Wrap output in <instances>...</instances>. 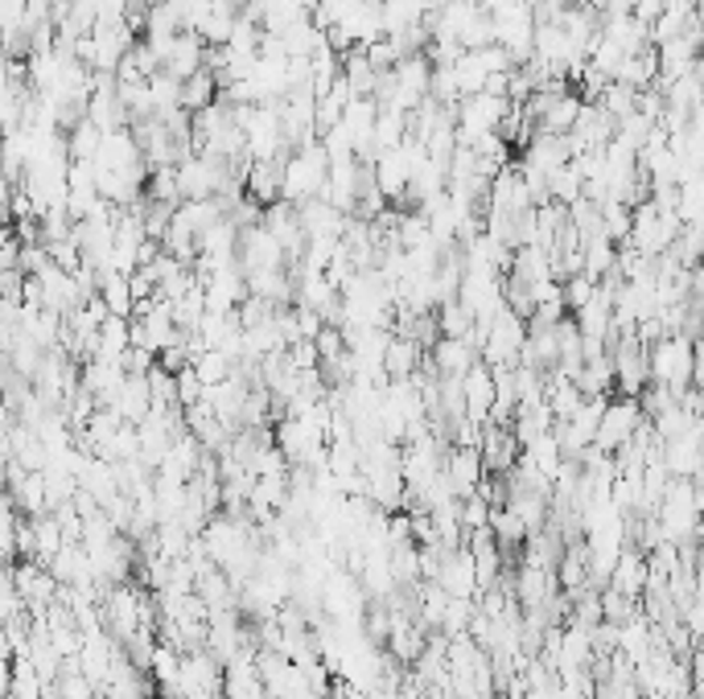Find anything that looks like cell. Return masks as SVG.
<instances>
[{"instance_id":"6da1fadb","label":"cell","mask_w":704,"mask_h":699,"mask_svg":"<svg viewBox=\"0 0 704 699\" xmlns=\"http://www.w3.org/2000/svg\"><path fill=\"white\" fill-rule=\"evenodd\" d=\"M647 375L655 387H664L671 395H680L701 379V358H696V342L684 333H664L659 342L647 346Z\"/></svg>"},{"instance_id":"7a4b0ae2","label":"cell","mask_w":704,"mask_h":699,"mask_svg":"<svg viewBox=\"0 0 704 699\" xmlns=\"http://www.w3.org/2000/svg\"><path fill=\"white\" fill-rule=\"evenodd\" d=\"M326 173H330V157H326V148L317 145V140L314 145L293 148L280 161V203L301 206L309 203V198H321Z\"/></svg>"},{"instance_id":"3957f363","label":"cell","mask_w":704,"mask_h":699,"mask_svg":"<svg viewBox=\"0 0 704 699\" xmlns=\"http://www.w3.org/2000/svg\"><path fill=\"white\" fill-rule=\"evenodd\" d=\"M474 346H478V358L486 367H515L519 350H523V338H527V321L511 309H499L486 326H474Z\"/></svg>"},{"instance_id":"277c9868","label":"cell","mask_w":704,"mask_h":699,"mask_svg":"<svg viewBox=\"0 0 704 699\" xmlns=\"http://www.w3.org/2000/svg\"><path fill=\"white\" fill-rule=\"evenodd\" d=\"M643 407L639 400H627V395H610L606 407H602V420H597V437H593V449L602 453V457H614L622 444L643 428Z\"/></svg>"},{"instance_id":"5b68a950","label":"cell","mask_w":704,"mask_h":699,"mask_svg":"<svg viewBox=\"0 0 704 699\" xmlns=\"http://www.w3.org/2000/svg\"><path fill=\"white\" fill-rule=\"evenodd\" d=\"M610 363H614V387L618 395L627 400H639L643 391L651 387V375H647V346L639 338H614L610 342Z\"/></svg>"},{"instance_id":"8992f818","label":"cell","mask_w":704,"mask_h":699,"mask_svg":"<svg viewBox=\"0 0 704 699\" xmlns=\"http://www.w3.org/2000/svg\"><path fill=\"white\" fill-rule=\"evenodd\" d=\"M482 474H486V465H482V453L474 449V444H453V449L441 457V478L449 481L453 498L474 494Z\"/></svg>"},{"instance_id":"52a82bcc","label":"cell","mask_w":704,"mask_h":699,"mask_svg":"<svg viewBox=\"0 0 704 699\" xmlns=\"http://www.w3.org/2000/svg\"><path fill=\"white\" fill-rule=\"evenodd\" d=\"M235 263L243 268V277H247V272H259V268H284V252H280V243L272 240V231H264V222H256V226L240 231Z\"/></svg>"},{"instance_id":"ba28073f","label":"cell","mask_w":704,"mask_h":699,"mask_svg":"<svg viewBox=\"0 0 704 699\" xmlns=\"http://www.w3.org/2000/svg\"><path fill=\"white\" fill-rule=\"evenodd\" d=\"M474 363H482L474 338H437L428 346V367H433L437 379H462Z\"/></svg>"},{"instance_id":"9c48e42d","label":"cell","mask_w":704,"mask_h":699,"mask_svg":"<svg viewBox=\"0 0 704 699\" xmlns=\"http://www.w3.org/2000/svg\"><path fill=\"white\" fill-rule=\"evenodd\" d=\"M458 383H462L465 420H474V424L490 420V407H495V379H490V367H486V363H474Z\"/></svg>"},{"instance_id":"30bf717a","label":"cell","mask_w":704,"mask_h":699,"mask_svg":"<svg viewBox=\"0 0 704 699\" xmlns=\"http://www.w3.org/2000/svg\"><path fill=\"white\" fill-rule=\"evenodd\" d=\"M519 165L536 169V173H556L560 165H569V140L565 136H553V132H539L523 145V157H519Z\"/></svg>"},{"instance_id":"8fae6325","label":"cell","mask_w":704,"mask_h":699,"mask_svg":"<svg viewBox=\"0 0 704 699\" xmlns=\"http://www.w3.org/2000/svg\"><path fill=\"white\" fill-rule=\"evenodd\" d=\"M203 54H206L203 37L190 34V29H178V34L169 37V50H166L161 71L173 74V78L182 83V78H190L194 71H203Z\"/></svg>"},{"instance_id":"7c38bea8","label":"cell","mask_w":704,"mask_h":699,"mask_svg":"<svg viewBox=\"0 0 704 699\" xmlns=\"http://www.w3.org/2000/svg\"><path fill=\"white\" fill-rule=\"evenodd\" d=\"M145 375H148V370H145ZM145 375H124V383H120L116 400H111L116 416H120L124 424H141L148 416V407H153V395H148Z\"/></svg>"},{"instance_id":"4fadbf2b","label":"cell","mask_w":704,"mask_h":699,"mask_svg":"<svg viewBox=\"0 0 704 699\" xmlns=\"http://www.w3.org/2000/svg\"><path fill=\"white\" fill-rule=\"evenodd\" d=\"M421 363H425L421 346H416L412 338L391 333L388 350H384V379H388V383H404V379H412V375H416V367H421Z\"/></svg>"},{"instance_id":"5bb4252c","label":"cell","mask_w":704,"mask_h":699,"mask_svg":"<svg viewBox=\"0 0 704 699\" xmlns=\"http://www.w3.org/2000/svg\"><path fill=\"white\" fill-rule=\"evenodd\" d=\"M659 78V58H655V46H643L639 54H627L618 62L610 83H622V87H634V91H647L651 83Z\"/></svg>"},{"instance_id":"9a60e30c","label":"cell","mask_w":704,"mask_h":699,"mask_svg":"<svg viewBox=\"0 0 704 699\" xmlns=\"http://www.w3.org/2000/svg\"><path fill=\"white\" fill-rule=\"evenodd\" d=\"M243 194L259 206H272L280 198V161H247Z\"/></svg>"},{"instance_id":"2e32d148","label":"cell","mask_w":704,"mask_h":699,"mask_svg":"<svg viewBox=\"0 0 704 699\" xmlns=\"http://www.w3.org/2000/svg\"><path fill=\"white\" fill-rule=\"evenodd\" d=\"M576 111H581V95L576 91H565L553 99V108L539 115V132H553V136H569L576 124Z\"/></svg>"},{"instance_id":"e0dca14e","label":"cell","mask_w":704,"mask_h":699,"mask_svg":"<svg viewBox=\"0 0 704 699\" xmlns=\"http://www.w3.org/2000/svg\"><path fill=\"white\" fill-rule=\"evenodd\" d=\"M219 99V83H215V74L210 71H194L190 78H182V95H178V108L182 111H203L206 103H215Z\"/></svg>"},{"instance_id":"ac0fdd59","label":"cell","mask_w":704,"mask_h":699,"mask_svg":"<svg viewBox=\"0 0 704 699\" xmlns=\"http://www.w3.org/2000/svg\"><path fill=\"white\" fill-rule=\"evenodd\" d=\"M408 136V111L400 108H379L375 111V128H371V140H375V152H388Z\"/></svg>"},{"instance_id":"d6986e66","label":"cell","mask_w":704,"mask_h":699,"mask_svg":"<svg viewBox=\"0 0 704 699\" xmlns=\"http://www.w3.org/2000/svg\"><path fill=\"white\" fill-rule=\"evenodd\" d=\"M280 37V46H284V58H309L321 46V29H317L314 21H296V25H289Z\"/></svg>"},{"instance_id":"ffe728a7","label":"cell","mask_w":704,"mask_h":699,"mask_svg":"<svg viewBox=\"0 0 704 699\" xmlns=\"http://www.w3.org/2000/svg\"><path fill=\"white\" fill-rule=\"evenodd\" d=\"M99 305L108 309V317H132V314H136V305H132V293H129V277H116V272H104Z\"/></svg>"},{"instance_id":"44dd1931","label":"cell","mask_w":704,"mask_h":699,"mask_svg":"<svg viewBox=\"0 0 704 699\" xmlns=\"http://www.w3.org/2000/svg\"><path fill=\"white\" fill-rule=\"evenodd\" d=\"M190 367H194V375H198V383L210 387V383H222V379L235 370V363H231L222 350H203V354H198Z\"/></svg>"},{"instance_id":"7402d4cb","label":"cell","mask_w":704,"mask_h":699,"mask_svg":"<svg viewBox=\"0 0 704 699\" xmlns=\"http://www.w3.org/2000/svg\"><path fill=\"white\" fill-rule=\"evenodd\" d=\"M593 289H597V280H590L585 272H573V277H565L560 280V296H565V309L569 314H576L585 301L593 296Z\"/></svg>"},{"instance_id":"603a6c76","label":"cell","mask_w":704,"mask_h":699,"mask_svg":"<svg viewBox=\"0 0 704 699\" xmlns=\"http://www.w3.org/2000/svg\"><path fill=\"white\" fill-rule=\"evenodd\" d=\"M664 4H667V0H634V4H630V17L643 21V25H651V21L664 13Z\"/></svg>"}]
</instances>
